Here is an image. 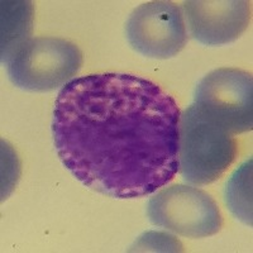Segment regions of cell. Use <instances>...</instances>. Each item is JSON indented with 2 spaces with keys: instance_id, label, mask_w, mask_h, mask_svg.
Listing matches in <instances>:
<instances>
[{
  "instance_id": "obj_5",
  "label": "cell",
  "mask_w": 253,
  "mask_h": 253,
  "mask_svg": "<svg viewBox=\"0 0 253 253\" xmlns=\"http://www.w3.org/2000/svg\"><path fill=\"white\" fill-rule=\"evenodd\" d=\"M194 105L232 134L253 126L252 75L243 70L221 67L198 83Z\"/></svg>"
},
{
  "instance_id": "obj_6",
  "label": "cell",
  "mask_w": 253,
  "mask_h": 253,
  "mask_svg": "<svg viewBox=\"0 0 253 253\" xmlns=\"http://www.w3.org/2000/svg\"><path fill=\"white\" fill-rule=\"evenodd\" d=\"M126 37L129 46L144 57L171 58L187 43L184 14L172 1L144 3L126 20Z\"/></svg>"
},
{
  "instance_id": "obj_8",
  "label": "cell",
  "mask_w": 253,
  "mask_h": 253,
  "mask_svg": "<svg viewBox=\"0 0 253 253\" xmlns=\"http://www.w3.org/2000/svg\"><path fill=\"white\" fill-rule=\"evenodd\" d=\"M33 5L31 1H1V63L8 65L18 49L31 40Z\"/></svg>"
},
{
  "instance_id": "obj_2",
  "label": "cell",
  "mask_w": 253,
  "mask_h": 253,
  "mask_svg": "<svg viewBox=\"0 0 253 253\" xmlns=\"http://www.w3.org/2000/svg\"><path fill=\"white\" fill-rule=\"evenodd\" d=\"M238 152L234 134L214 123L195 105L180 114L178 171L191 185L216 181L233 164Z\"/></svg>"
},
{
  "instance_id": "obj_3",
  "label": "cell",
  "mask_w": 253,
  "mask_h": 253,
  "mask_svg": "<svg viewBox=\"0 0 253 253\" xmlns=\"http://www.w3.org/2000/svg\"><path fill=\"white\" fill-rule=\"evenodd\" d=\"M83 66L79 47L55 37L31 38L6 65L15 86L26 91L46 92L65 86Z\"/></svg>"
},
{
  "instance_id": "obj_4",
  "label": "cell",
  "mask_w": 253,
  "mask_h": 253,
  "mask_svg": "<svg viewBox=\"0 0 253 253\" xmlns=\"http://www.w3.org/2000/svg\"><path fill=\"white\" fill-rule=\"evenodd\" d=\"M147 214L153 225L187 238L216 234L223 225L214 199L198 187L176 184L150 199Z\"/></svg>"
},
{
  "instance_id": "obj_7",
  "label": "cell",
  "mask_w": 253,
  "mask_h": 253,
  "mask_svg": "<svg viewBox=\"0 0 253 253\" xmlns=\"http://www.w3.org/2000/svg\"><path fill=\"white\" fill-rule=\"evenodd\" d=\"M184 9L190 35L204 46L232 43L251 23L246 0H189Z\"/></svg>"
},
{
  "instance_id": "obj_1",
  "label": "cell",
  "mask_w": 253,
  "mask_h": 253,
  "mask_svg": "<svg viewBox=\"0 0 253 253\" xmlns=\"http://www.w3.org/2000/svg\"><path fill=\"white\" fill-rule=\"evenodd\" d=\"M180 114L170 94L141 76H80L56 98L53 143L63 167L87 189L144 198L177 175Z\"/></svg>"
},
{
  "instance_id": "obj_9",
  "label": "cell",
  "mask_w": 253,
  "mask_h": 253,
  "mask_svg": "<svg viewBox=\"0 0 253 253\" xmlns=\"http://www.w3.org/2000/svg\"><path fill=\"white\" fill-rule=\"evenodd\" d=\"M225 204L236 219L252 225V158L234 171L225 185Z\"/></svg>"
}]
</instances>
